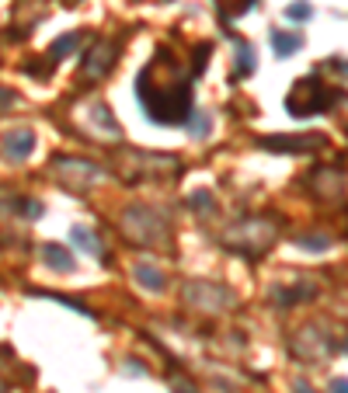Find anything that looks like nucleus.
<instances>
[{"instance_id":"obj_1","label":"nucleus","mask_w":348,"mask_h":393,"mask_svg":"<svg viewBox=\"0 0 348 393\" xmlns=\"http://www.w3.org/2000/svg\"><path fill=\"white\" fill-rule=\"evenodd\" d=\"M136 98L143 104L147 118L157 125H181L192 118V84L181 77L178 60L161 49L136 77Z\"/></svg>"},{"instance_id":"obj_2","label":"nucleus","mask_w":348,"mask_h":393,"mask_svg":"<svg viewBox=\"0 0 348 393\" xmlns=\"http://www.w3.org/2000/svg\"><path fill=\"white\" fill-rule=\"evenodd\" d=\"M275 240H279V226H272L265 216H244L223 233V244L244 258H261L265 251L275 247Z\"/></svg>"},{"instance_id":"obj_3","label":"nucleus","mask_w":348,"mask_h":393,"mask_svg":"<svg viewBox=\"0 0 348 393\" xmlns=\"http://www.w3.org/2000/svg\"><path fill=\"white\" fill-rule=\"evenodd\" d=\"M122 237L129 244H140V247H154V244H164L168 240V223L161 212L147 209V205H133L122 212Z\"/></svg>"},{"instance_id":"obj_4","label":"nucleus","mask_w":348,"mask_h":393,"mask_svg":"<svg viewBox=\"0 0 348 393\" xmlns=\"http://www.w3.org/2000/svg\"><path fill=\"white\" fill-rule=\"evenodd\" d=\"M335 101H338V95L328 84H321L317 77H303V81L293 84V91L286 98V111L293 118H310V115H321V111L335 108Z\"/></svg>"},{"instance_id":"obj_5","label":"nucleus","mask_w":348,"mask_h":393,"mask_svg":"<svg viewBox=\"0 0 348 393\" xmlns=\"http://www.w3.org/2000/svg\"><path fill=\"white\" fill-rule=\"evenodd\" d=\"M181 299L192 310H202V313H220V310L237 303V296L230 293L227 286H220V282H188L181 289Z\"/></svg>"},{"instance_id":"obj_6","label":"nucleus","mask_w":348,"mask_h":393,"mask_svg":"<svg viewBox=\"0 0 348 393\" xmlns=\"http://www.w3.org/2000/svg\"><path fill=\"white\" fill-rule=\"evenodd\" d=\"M53 174H56V181H60L63 188H70V192H87V188L101 178L98 164L81 160V157H56V160H53Z\"/></svg>"},{"instance_id":"obj_7","label":"nucleus","mask_w":348,"mask_h":393,"mask_svg":"<svg viewBox=\"0 0 348 393\" xmlns=\"http://www.w3.org/2000/svg\"><path fill=\"white\" fill-rule=\"evenodd\" d=\"M115 60H119V42H112V39H98L91 49L84 53V63H81V81H101L112 67H115Z\"/></svg>"},{"instance_id":"obj_8","label":"nucleus","mask_w":348,"mask_h":393,"mask_svg":"<svg viewBox=\"0 0 348 393\" xmlns=\"http://www.w3.org/2000/svg\"><path fill=\"white\" fill-rule=\"evenodd\" d=\"M258 146L261 150H272V153H310V150L324 146V136H317V132H303V136H261Z\"/></svg>"},{"instance_id":"obj_9","label":"nucleus","mask_w":348,"mask_h":393,"mask_svg":"<svg viewBox=\"0 0 348 393\" xmlns=\"http://www.w3.org/2000/svg\"><path fill=\"white\" fill-rule=\"evenodd\" d=\"M293 355L296 359H303V362H314V359H324L328 352H331V341H328V334L321 331V327H303L296 338H293Z\"/></svg>"},{"instance_id":"obj_10","label":"nucleus","mask_w":348,"mask_h":393,"mask_svg":"<svg viewBox=\"0 0 348 393\" xmlns=\"http://www.w3.org/2000/svg\"><path fill=\"white\" fill-rule=\"evenodd\" d=\"M0 150H4L7 160H25V157L35 153V132L28 125H21V129H14V132L4 136V146Z\"/></svg>"},{"instance_id":"obj_11","label":"nucleus","mask_w":348,"mask_h":393,"mask_svg":"<svg viewBox=\"0 0 348 393\" xmlns=\"http://www.w3.org/2000/svg\"><path fill=\"white\" fill-rule=\"evenodd\" d=\"M42 261L53 272H74V254L63 244H42Z\"/></svg>"},{"instance_id":"obj_12","label":"nucleus","mask_w":348,"mask_h":393,"mask_svg":"<svg viewBox=\"0 0 348 393\" xmlns=\"http://www.w3.org/2000/svg\"><path fill=\"white\" fill-rule=\"evenodd\" d=\"M272 49H275V56H293L303 49V35L300 32H272Z\"/></svg>"},{"instance_id":"obj_13","label":"nucleus","mask_w":348,"mask_h":393,"mask_svg":"<svg viewBox=\"0 0 348 393\" xmlns=\"http://www.w3.org/2000/svg\"><path fill=\"white\" fill-rule=\"evenodd\" d=\"M136 282L143 286V289H150V293H164V275L154 268V265H136Z\"/></svg>"},{"instance_id":"obj_14","label":"nucleus","mask_w":348,"mask_h":393,"mask_svg":"<svg viewBox=\"0 0 348 393\" xmlns=\"http://www.w3.org/2000/svg\"><path fill=\"white\" fill-rule=\"evenodd\" d=\"M77 46H81V32H70V35H60L56 42H53V49H49V63H56L60 56H67V53H77Z\"/></svg>"},{"instance_id":"obj_15","label":"nucleus","mask_w":348,"mask_h":393,"mask_svg":"<svg viewBox=\"0 0 348 393\" xmlns=\"http://www.w3.org/2000/svg\"><path fill=\"white\" fill-rule=\"evenodd\" d=\"M91 118H94V125H101V132H108V136H119V122L112 118V111H108L101 101H94V104H91Z\"/></svg>"},{"instance_id":"obj_16","label":"nucleus","mask_w":348,"mask_h":393,"mask_svg":"<svg viewBox=\"0 0 348 393\" xmlns=\"http://www.w3.org/2000/svg\"><path fill=\"white\" fill-rule=\"evenodd\" d=\"M70 244H77L81 251H87V254H94V258L101 254V244L94 240V233H91L87 226H74V230H70Z\"/></svg>"},{"instance_id":"obj_17","label":"nucleus","mask_w":348,"mask_h":393,"mask_svg":"<svg viewBox=\"0 0 348 393\" xmlns=\"http://www.w3.org/2000/svg\"><path fill=\"white\" fill-rule=\"evenodd\" d=\"M255 0H216V7H220V14L230 21V18H241L248 7H251Z\"/></svg>"},{"instance_id":"obj_18","label":"nucleus","mask_w":348,"mask_h":393,"mask_svg":"<svg viewBox=\"0 0 348 393\" xmlns=\"http://www.w3.org/2000/svg\"><path fill=\"white\" fill-rule=\"evenodd\" d=\"M286 18H289V21H296V25H300V21H310V18H314V7H310L307 0H296V4H289V7H286Z\"/></svg>"},{"instance_id":"obj_19","label":"nucleus","mask_w":348,"mask_h":393,"mask_svg":"<svg viewBox=\"0 0 348 393\" xmlns=\"http://www.w3.org/2000/svg\"><path fill=\"white\" fill-rule=\"evenodd\" d=\"M237 49H241V74H237V77H248V74L255 70V53H251V46H248V42H241Z\"/></svg>"},{"instance_id":"obj_20","label":"nucleus","mask_w":348,"mask_h":393,"mask_svg":"<svg viewBox=\"0 0 348 393\" xmlns=\"http://www.w3.org/2000/svg\"><path fill=\"white\" fill-rule=\"evenodd\" d=\"M188 129H192L195 136H206V132H209V115H195V118H188Z\"/></svg>"},{"instance_id":"obj_21","label":"nucleus","mask_w":348,"mask_h":393,"mask_svg":"<svg viewBox=\"0 0 348 393\" xmlns=\"http://www.w3.org/2000/svg\"><path fill=\"white\" fill-rule=\"evenodd\" d=\"M188 205L192 209H213V195L209 192H195V195L188 198Z\"/></svg>"},{"instance_id":"obj_22","label":"nucleus","mask_w":348,"mask_h":393,"mask_svg":"<svg viewBox=\"0 0 348 393\" xmlns=\"http://www.w3.org/2000/svg\"><path fill=\"white\" fill-rule=\"evenodd\" d=\"M300 244H303V247H314V251H321V247H328L331 240H328V237H300Z\"/></svg>"},{"instance_id":"obj_23","label":"nucleus","mask_w":348,"mask_h":393,"mask_svg":"<svg viewBox=\"0 0 348 393\" xmlns=\"http://www.w3.org/2000/svg\"><path fill=\"white\" fill-rule=\"evenodd\" d=\"M7 108H14V91L0 84V111H7Z\"/></svg>"},{"instance_id":"obj_24","label":"nucleus","mask_w":348,"mask_h":393,"mask_svg":"<svg viewBox=\"0 0 348 393\" xmlns=\"http://www.w3.org/2000/svg\"><path fill=\"white\" fill-rule=\"evenodd\" d=\"M331 393H348V380H345V376L331 380Z\"/></svg>"},{"instance_id":"obj_25","label":"nucleus","mask_w":348,"mask_h":393,"mask_svg":"<svg viewBox=\"0 0 348 393\" xmlns=\"http://www.w3.org/2000/svg\"><path fill=\"white\" fill-rule=\"evenodd\" d=\"M293 393H314V387H310L307 380H296V383H293Z\"/></svg>"},{"instance_id":"obj_26","label":"nucleus","mask_w":348,"mask_h":393,"mask_svg":"<svg viewBox=\"0 0 348 393\" xmlns=\"http://www.w3.org/2000/svg\"><path fill=\"white\" fill-rule=\"evenodd\" d=\"M174 393H195L192 383H174Z\"/></svg>"},{"instance_id":"obj_27","label":"nucleus","mask_w":348,"mask_h":393,"mask_svg":"<svg viewBox=\"0 0 348 393\" xmlns=\"http://www.w3.org/2000/svg\"><path fill=\"white\" fill-rule=\"evenodd\" d=\"M345 352H348V341H345Z\"/></svg>"},{"instance_id":"obj_28","label":"nucleus","mask_w":348,"mask_h":393,"mask_svg":"<svg viewBox=\"0 0 348 393\" xmlns=\"http://www.w3.org/2000/svg\"><path fill=\"white\" fill-rule=\"evenodd\" d=\"M0 393H4V390H0Z\"/></svg>"}]
</instances>
